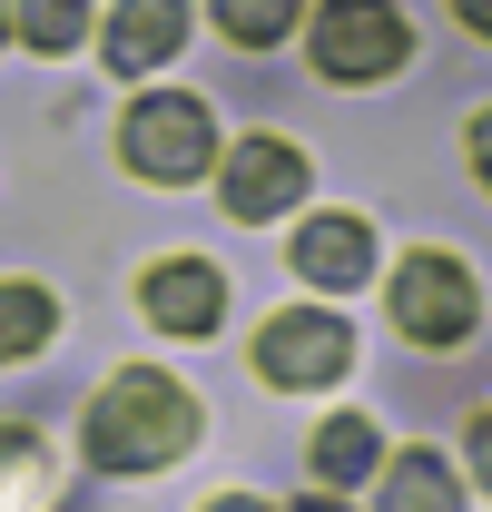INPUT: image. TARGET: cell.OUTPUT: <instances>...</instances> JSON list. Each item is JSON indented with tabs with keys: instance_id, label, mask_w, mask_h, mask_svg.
<instances>
[{
	"instance_id": "4",
	"label": "cell",
	"mask_w": 492,
	"mask_h": 512,
	"mask_svg": "<svg viewBox=\"0 0 492 512\" xmlns=\"http://www.w3.org/2000/svg\"><path fill=\"white\" fill-rule=\"evenodd\" d=\"M355 365V325L325 316V306H286V316H266L256 335V375L276 384V394H315V384H335Z\"/></svg>"
},
{
	"instance_id": "1",
	"label": "cell",
	"mask_w": 492,
	"mask_h": 512,
	"mask_svg": "<svg viewBox=\"0 0 492 512\" xmlns=\"http://www.w3.org/2000/svg\"><path fill=\"white\" fill-rule=\"evenodd\" d=\"M197 394L178 375H148V365H128V375L99 384V404H89V453L109 463V473H158V463H178L197 444Z\"/></svg>"
},
{
	"instance_id": "2",
	"label": "cell",
	"mask_w": 492,
	"mask_h": 512,
	"mask_svg": "<svg viewBox=\"0 0 492 512\" xmlns=\"http://www.w3.org/2000/svg\"><path fill=\"white\" fill-rule=\"evenodd\" d=\"M394 325H404L414 345H463V335L483 325V276H473L463 256H443V247H414L394 266Z\"/></svg>"
},
{
	"instance_id": "18",
	"label": "cell",
	"mask_w": 492,
	"mask_h": 512,
	"mask_svg": "<svg viewBox=\"0 0 492 512\" xmlns=\"http://www.w3.org/2000/svg\"><path fill=\"white\" fill-rule=\"evenodd\" d=\"M463 20H473V30H483V0H463Z\"/></svg>"
},
{
	"instance_id": "14",
	"label": "cell",
	"mask_w": 492,
	"mask_h": 512,
	"mask_svg": "<svg viewBox=\"0 0 492 512\" xmlns=\"http://www.w3.org/2000/svg\"><path fill=\"white\" fill-rule=\"evenodd\" d=\"M217 10V30L237 40V50H276L286 30H296V0H207Z\"/></svg>"
},
{
	"instance_id": "5",
	"label": "cell",
	"mask_w": 492,
	"mask_h": 512,
	"mask_svg": "<svg viewBox=\"0 0 492 512\" xmlns=\"http://www.w3.org/2000/svg\"><path fill=\"white\" fill-rule=\"evenodd\" d=\"M404 10L394 0H325L315 10V69L325 79H394L404 69Z\"/></svg>"
},
{
	"instance_id": "13",
	"label": "cell",
	"mask_w": 492,
	"mask_h": 512,
	"mask_svg": "<svg viewBox=\"0 0 492 512\" xmlns=\"http://www.w3.org/2000/svg\"><path fill=\"white\" fill-rule=\"evenodd\" d=\"M50 325H60V306H50V286L10 276V286H0V365L40 355V345H50Z\"/></svg>"
},
{
	"instance_id": "11",
	"label": "cell",
	"mask_w": 492,
	"mask_h": 512,
	"mask_svg": "<svg viewBox=\"0 0 492 512\" xmlns=\"http://www.w3.org/2000/svg\"><path fill=\"white\" fill-rule=\"evenodd\" d=\"M60 503V473H50V444L30 424H0V512H50Z\"/></svg>"
},
{
	"instance_id": "9",
	"label": "cell",
	"mask_w": 492,
	"mask_h": 512,
	"mask_svg": "<svg viewBox=\"0 0 492 512\" xmlns=\"http://www.w3.org/2000/svg\"><path fill=\"white\" fill-rule=\"evenodd\" d=\"M296 276L306 286H365L374 276V227L365 217H306L296 227Z\"/></svg>"
},
{
	"instance_id": "8",
	"label": "cell",
	"mask_w": 492,
	"mask_h": 512,
	"mask_svg": "<svg viewBox=\"0 0 492 512\" xmlns=\"http://www.w3.org/2000/svg\"><path fill=\"white\" fill-rule=\"evenodd\" d=\"M178 40H187V0H119L109 10V69L119 79L178 60Z\"/></svg>"
},
{
	"instance_id": "6",
	"label": "cell",
	"mask_w": 492,
	"mask_h": 512,
	"mask_svg": "<svg viewBox=\"0 0 492 512\" xmlns=\"http://www.w3.org/2000/svg\"><path fill=\"white\" fill-rule=\"evenodd\" d=\"M217 197H227V217H237V227L286 217V207L306 197V148H286V138H237V148H227V168H217Z\"/></svg>"
},
{
	"instance_id": "15",
	"label": "cell",
	"mask_w": 492,
	"mask_h": 512,
	"mask_svg": "<svg viewBox=\"0 0 492 512\" xmlns=\"http://www.w3.org/2000/svg\"><path fill=\"white\" fill-rule=\"evenodd\" d=\"M10 20H20V40H30V50H40V60H60L69 40H79V30H89V0H20V10H10Z\"/></svg>"
},
{
	"instance_id": "12",
	"label": "cell",
	"mask_w": 492,
	"mask_h": 512,
	"mask_svg": "<svg viewBox=\"0 0 492 512\" xmlns=\"http://www.w3.org/2000/svg\"><path fill=\"white\" fill-rule=\"evenodd\" d=\"M306 463H315V483H365L374 463H384V434H374L365 414H335V424L306 444Z\"/></svg>"
},
{
	"instance_id": "17",
	"label": "cell",
	"mask_w": 492,
	"mask_h": 512,
	"mask_svg": "<svg viewBox=\"0 0 492 512\" xmlns=\"http://www.w3.org/2000/svg\"><path fill=\"white\" fill-rule=\"evenodd\" d=\"M296 512H345V503H325V493H315V503H296Z\"/></svg>"
},
{
	"instance_id": "19",
	"label": "cell",
	"mask_w": 492,
	"mask_h": 512,
	"mask_svg": "<svg viewBox=\"0 0 492 512\" xmlns=\"http://www.w3.org/2000/svg\"><path fill=\"white\" fill-rule=\"evenodd\" d=\"M0 30H10V0H0Z\"/></svg>"
},
{
	"instance_id": "10",
	"label": "cell",
	"mask_w": 492,
	"mask_h": 512,
	"mask_svg": "<svg viewBox=\"0 0 492 512\" xmlns=\"http://www.w3.org/2000/svg\"><path fill=\"white\" fill-rule=\"evenodd\" d=\"M384 512H463V483H453V463L424 444L384 453Z\"/></svg>"
},
{
	"instance_id": "3",
	"label": "cell",
	"mask_w": 492,
	"mask_h": 512,
	"mask_svg": "<svg viewBox=\"0 0 492 512\" xmlns=\"http://www.w3.org/2000/svg\"><path fill=\"white\" fill-rule=\"evenodd\" d=\"M207 148H217V119H207V99H187V89H158V99H138L119 128V158L138 178H158V188H187V178H207Z\"/></svg>"
},
{
	"instance_id": "16",
	"label": "cell",
	"mask_w": 492,
	"mask_h": 512,
	"mask_svg": "<svg viewBox=\"0 0 492 512\" xmlns=\"http://www.w3.org/2000/svg\"><path fill=\"white\" fill-rule=\"evenodd\" d=\"M207 512H266V503H246V493H227V503H207Z\"/></svg>"
},
{
	"instance_id": "7",
	"label": "cell",
	"mask_w": 492,
	"mask_h": 512,
	"mask_svg": "<svg viewBox=\"0 0 492 512\" xmlns=\"http://www.w3.org/2000/svg\"><path fill=\"white\" fill-rule=\"evenodd\" d=\"M138 306H148L158 335H217V316H227V276H217L207 256H168V266H148Z\"/></svg>"
}]
</instances>
